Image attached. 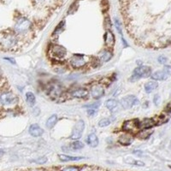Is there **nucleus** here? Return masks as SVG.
<instances>
[{
    "label": "nucleus",
    "instance_id": "1",
    "mask_svg": "<svg viewBox=\"0 0 171 171\" xmlns=\"http://www.w3.org/2000/svg\"><path fill=\"white\" fill-rule=\"evenodd\" d=\"M152 74V69L149 66H140L136 68L130 77V82H136L140 78H147Z\"/></svg>",
    "mask_w": 171,
    "mask_h": 171
},
{
    "label": "nucleus",
    "instance_id": "2",
    "mask_svg": "<svg viewBox=\"0 0 171 171\" xmlns=\"http://www.w3.org/2000/svg\"><path fill=\"white\" fill-rule=\"evenodd\" d=\"M171 75V66L165 65L163 70H158L151 74V76L153 80L156 81H164L167 80L168 78Z\"/></svg>",
    "mask_w": 171,
    "mask_h": 171
},
{
    "label": "nucleus",
    "instance_id": "3",
    "mask_svg": "<svg viewBox=\"0 0 171 171\" xmlns=\"http://www.w3.org/2000/svg\"><path fill=\"white\" fill-rule=\"evenodd\" d=\"M85 129V122L83 120L78 121L77 122L74 124L73 130H72V133L70 138L73 140H78L82 136L83 131Z\"/></svg>",
    "mask_w": 171,
    "mask_h": 171
},
{
    "label": "nucleus",
    "instance_id": "4",
    "mask_svg": "<svg viewBox=\"0 0 171 171\" xmlns=\"http://www.w3.org/2000/svg\"><path fill=\"white\" fill-rule=\"evenodd\" d=\"M51 54L55 59L63 58L67 54L66 48L60 45H54L51 48Z\"/></svg>",
    "mask_w": 171,
    "mask_h": 171
},
{
    "label": "nucleus",
    "instance_id": "5",
    "mask_svg": "<svg viewBox=\"0 0 171 171\" xmlns=\"http://www.w3.org/2000/svg\"><path fill=\"white\" fill-rule=\"evenodd\" d=\"M70 64L73 68L79 69V68H82V67L85 66L86 64V60L83 55L74 54L73 58L70 59Z\"/></svg>",
    "mask_w": 171,
    "mask_h": 171
},
{
    "label": "nucleus",
    "instance_id": "6",
    "mask_svg": "<svg viewBox=\"0 0 171 171\" xmlns=\"http://www.w3.org/2000/svg\"><path fill=\"white\" fill-rule=\"evenodd\" d=\"M121 106L124 108V109H130L131 107H133V105H136L139 104V100L137 99V97L133 95H128V96H125L121 101Z\"/></svg>",
    "mask_w": 171,
    "mask_h": 171
},
{
    "label": "nucleus",
    "instance_id": "7",
    "mask_svg": "<svg viewBox=\"0 0 171 171\" xmlns=\"http://www.w3.org/2000/svg\"><path fill=\"white\" fill-rule=\"evenodd\" d=\"M140 128V121L137 120H129L124 121V123L122 125V129L128 133H133L135 130Z\"/></svg>",
    "mask_w": 171,
    "mask_h": 171
},
{
    "label": "nucleus",
    "instance_id": "8",
    "mask_svg": "<svg viewBox=\"0 0 171 171\" xmlns=\"http://www.w3.org/2000/svg\"><path fill=\"white\" fill-rule=\"evenodd\" d=\"M17 97L12 93H4L0 94V103L3 105H10L15 104Z\"/></svg>",
    "mask_w": 171,
    "mask_h": 171
},
{
    "label": "nucleus",
    "instance_id": "9",
    "mask_svg": "<svg viewBox=\"0 0 171 171\" xmlns=\"http://www.w3.org/2000/svg\"><path fill=\"white\" fill-rule=\"evenodd\" d=\"M104 94H105V90L101 86H94L91 89V95L95 99L100 98L104 96Z\"/></svg>",
    "mask_w": 171,
    "mask_h": 171
},
{
    "label": "nucleus",
    "instance_id": "10",
    "mask_svg": "<svg viewBox=\"0 0 171 171\" xmlns=\"http://www.w3.org/2000/svg\"><path fill=\"white\" fill-rule=\"evenodd\" d=\"M29 133L34 137H39L44 133V129L38 124H32L29 128Z\"/></svg>",
    "mask_w": 171,
    "mask_h": 171
},
{
    "label": "nucleus",
    "instance_id": "11",
    "mask_svg": "<svg viewBox=\"0 0 171 171\" xmlns=\"http://www.w3.org/2000/svg\"><path fill=\"white\" fill-rule=\"evenodd\" d=\"M105 42L107 46L112 47L115 44V35L110 31H107L105 34Z\"/></svg>",
    "mask_w": 171,
    "mask_h": 171
},
{
    "label": "nucleus",
    "instance_id": "12",
    "mask_svg": "<svg viewBox=\"0 0 171 171\" xmlns=\"http://www.w3.org/2000/svg\"><path fill=\"white\" fill-rule=\"evenodd\" d=\"M156 124L155 121L153 119H145V120L140 121V128L141 129H148L152 127H154Z\"/></svg>",
    "mask_w": 171,
    "mask_h": 171
},
{
    "label": "nucleus",
    "instance_id": "13",
    "mask_svg": "<svg viewBox=\"0 0 171 171\" xmlns=\"http://www.w3.org/2000/svg\"><path fill=\"white\" fill-rule=\"evenodd\" d=\"M88 94V91L85 88H79V89L74 90L72 92V97H77V98H83L87 96Z\"/></svg>",
    "mask_w": 171,
    "mask_h": 171
},
{
    "label": "nucleus",
    "instance_id": "14",
    "mask_svg": "<svg viewBox=\"0 0 171 171\" xmlns=\"http://www.w3.org/2000/svg\"><path fill=\"white\" fill-rule=\"evenodd\" d=\"M132 136L129 133H124L121 134L119 138V143L123 145H129L132 143Z\"/></svg>",
    "mask_w": 171,
    "mask_h": 171
},
{
    "label": "nucleus",
    "instance_id": "15",
    "mask_svg": "<svg viewBox=\"0 0 171 171\" xmlns=\"http://www.w3.org/2000/svg\"><path fill=\"white\" fill-rule=\"evenodd\" d=\"M86 142L91 147H96L98 145V139H97V135L95 133H91L87 137Z\"/></svg>",
    "mask_w": 171,
    "mask_h": 171
},
{
    "label": "nucleus",
    "instance_id": "16",
    "mask_svg": "<svg viewBox=\"0 0 171 171\" xmlns=\"http://www.w3.org/2000/svg\"><path fill=\"white\" fill-rule=\"evenodd\" d=\"M59 159L62 162H69V161H79V160L83 159L84 157H71L69 155H64V154H61L59 155Z\"/></svg>",
    "mask_w": 171,
    "mask_h": 171
},
{
    "label": "nucleus",
    "instance_id": "17",
    "mask_svg": "<svg viewBox=\"0 0 171 171\" xmlns=\"http://www.w3.org/2000/svg\"><path fill=\"white\" fill-rule=\"evenodd\" d=\"M58 122V117H57V115H52L51 117H50L48 118V120L46 121V128H49V129H51L53 127L55 126V124Z\"/></svg>",
    "mask_w": 171,
    "mask_h": 171
},
{
    "label": "nucleus",
    "instance_id": "18",
    "mask_svg": "<svg viewBox=\"0 0 171 171\" xmlns=\"http://www.w3.org/2000/svg\"><path fill=\"white\" fill-rule=\"evenodd\" d=\"M157 86L158 85L156 82H149L145 85V90L147 93H151L152 91H154L157 87Z\"/></svg>",
    "mask_w": 171,
    "mask_h": 171
},
{
    "label": "nucleus",
    "instance_id": "19",
    "mask_svg": "<svg viewBox=\"0 0 171 171\" xmlns=\"http://www.w3.org/2000/svg\"><path fill=\"white\" fill-rule=\"evenodd\" d=\"M26 101H27V105L30 107H33L35 104V96L33 93L28 92L26 93Z\"/></svg>",
    "mask_w": 171,
    "mask_h": 171
},
{
    "label": "nucleus",
    "instance_id": "20",
    "mask_svg": "<svg viewBox=\"0 0 171 171\" xmlns=\"http://www.w3.org/2000/svg\"><path fill=\"white\" fill-rule=\"evenodd\" d=\"M118 105V102L115 99H109L108 101L105 103V106L106 108L109 110H113L114 109H116Z\"/></svg>",
    "mask_w": 171,
    "mask_h": 171
},
{
    "label": "nucleus",
    "instance_id": "21",
    "mask_svg": "<svg viewBox=\"0 0 171 171\" xmlns=\"http://www.w3.org/2000/svg\"><path fill=\"white\" fill-rule=\"evenodd\" d=\"M112 53L109 51H105L101 55V59L104 61V62H107L111 59L112 58Z\"/></svg>",
    "mask_w": 171,
    "mask_h": 171
},
{
    "label": "nucleus",
    "instance_id": "22",
    "mask_svg": "<svg viewBox=\"0 0 171 171\" xmlns=\"http://www.w3.org/2000/svg\"><path fill=\"white\" fill-rule=\"evenodd\" d=\"M70 147L72 148L73 150H80V149H82L84 147V144L82 143V141H74L70 145Z\"/></svg>",
    "mask_w": 171,
    "mask_h": 171
},
{
    "label": "nucleus",
    "instance_id": "23",
    "mask_svg": "<svg viewBox=\"0 0 171 171\" xmlns=\"http://www.w3.org/2000/svg\"><path fill=\"white\" fill-rule=\"evenodd\" d=\"M109 124H110V121L108 118H103L98 121V126L100 128H105V127L109 126Z\"/></svg>",
    "mask_w": 171,
    "mask_h": 171
},
{
    "label": "nucleus",
    "instance_id": "24",
    "mask_svg": "<svg viewBox=\"0 0 171 171\" xmlns=\"http://www.w3.org/2000/svg\"><path fill=\"white\" fill-rule=\"evenodd\" d=\"M126 163H129V164H133V165H138V166H144V163L140 162V161H137V160H133L132 158H128L125 160Z\"/></svg>",
    "mask_w": 171,
    "mask_h": 171
},
{
    "label": "nucleus",
    "instance_id": "25",
    "mask_svg": "<svg viewBox=\"0 0 171 171\" xmlns=\"http://www.w3.org/2000/svg\"><path fill=\"white\" fill-rule=\"evenodd\" d=\"M115 26L117 27V29L118 30V33L120 34H122V32H121V22L119 20L116 18L115 19Z\"/></svg>",
    "mask_w": 171,
    "mask_h": 171
},
{
    "label": "nucleus",
    "instance_id": "26",
    "mask_svg": "<svg viewBox=\"0 0 171 171\" xmlns=\"http://www.w3.org/2000/svg\"><path fill=\"white\" fill-rule=\"evenodd\" d=\"M62 171H80V169L75 166H70V167H66L62 169Z\"/></svg>",
    "mask_w": 171,
    "mask_h": 171
},
{
    "label": "nucleus",
    "instance_id": "27",
    "mask_svg": "<svg viewBox=\"0 0 171 171\" xmlns=\"http://www.w3.org/2000/svg\"><path fill=\"white\" fill-rule=\"evenodd\" d=\"M46 161H47L46 157H40V158H39V159L34 160L33 162H34V163H39V164H43V163H46Z\"/></svg>",
    "mask_w": 171,
    "mask_h": 171
},
{
    "label": "nucleus",
    "instance_id": "28",
    "mask_svg": "<svg viewBox=\"0 0 171 171\" xmlns=\"http://www.w3.org/2000/svg\"><path fill=\"white\" fill-rule=\"evenodd\" d=\"M157 60H158V62L161 64H164V63H166V62H167V58L165 57H163V56H160Z\"/></svg>",
    "mask_w": 171,
    "mask_h": 171
},
{
    "label": "nucleus",
    "instance_id": "29",
    "mask_svg": "<svg viewBox=\"0 0 171 171\" xmlns=\"http://www.w3.org/2000/svg\"><path fill=\"white\" fill-rule=\"evenodd\" d=\"M96 109H88V111H87V113H88V115L89 116H91V117H93V116H95V114H96Z\"/></svg>",
    "mask_w": 171,
    "mask_h": 171
},
{
    "label": "nucleus",
    "instance_id": "30",
    "mask_svg": "<svg viewBox=\"0 0 171 171\" xmlns=\"http://www.w3.org/2000/svg\"><path fill=\"white\" fill-rule=\"evenodd\" d=\"M160 103V96L159 95H156L154 97V104L156 105H158Z\"/></svg>",
    "mask_w": 171,
    "mask_h": 171
},
{
    "label": "nucleus",
    "instance_id": "31",
    "mask_svg": "<svg viewBox=\"0 0 171 171\" xmlns=\"http://www.w3.org/2000/svg\"><path fill=\"white\" fill-rule=\"evenodd\" d=\"M3 153H4V152H3V151H1V150H0V155H3Z\"/></svg>",
    "mask_w": 171,
    "mask_h": 171
}]
</instances>
